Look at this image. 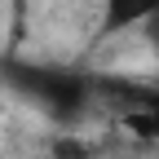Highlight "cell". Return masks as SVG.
I'll return each instance as SVG.
<instances>
[{"label":"cell","instance_id":"1","mask_svg":"<svg viewBox=\"0 0 159 159\" xmlns=\"http://www.w3.org/2000/svg\"><path fill=\"white\" fill-rule=\"evenodd\" d=\"M155 9H159V0H106V9H102V35H119L128 27H142Z\"/></svg>","mask_w":159,"mask_h":159},{"label":"cell","instance_id":"2","mask_svg":"<svg viewBox=\"0 0 159 159\" xmlns=\"http://www.w3.org/2000/svg\"><path fill=\"white\" fill-rule=\"evenodd\" d=\"M124 124H128L133 133H142V137H155V133H159V111L137 106V111H128V115H124Z\"/></svg>","mask_w":159,"mask_h":159},{"label":"cell","instance_id":"3","mask_svg":"<svg viewBox=\"0 0 159 159\" xmlns=\"http://www.w3.org/2000/svg\"><path fill=\"white\" fill-rule=\"evenodd\" d=\"M53 159H89V146L75 137H62V142H53Z\"/></svg>","mask_w":159,"mask_h":159},{"label":"cell","instance_id":"4","mask_svg":"<svg viewBox=\"0 0 159 159\" xmlns=\"http://www.w3.org/2000/svg\"><path fill=\"white\" fill-rule=\"evenodd\" d=\"M142 27H146V35H150V44L159 49V9H155V13L146 18V22H142Z\"/></svg>","mask_w":159,"mask_h":159},{"label":"cell","instance_id":"5","mask_svg":"<svg viewBox=\"0 0 159 159\" xmlns=\"http://www.w3.org/2000/svg\"><path fill=\"white\" fill-rule=\"evenodd\" d=\"M22 13H27V0H13V35L22 31Z\"/></svg>","mask_w":159,"mask_h":159}]
</instances>
